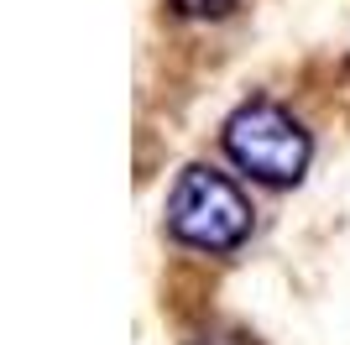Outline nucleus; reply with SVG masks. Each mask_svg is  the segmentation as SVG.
Instances as JSON below:
<instances>
[{
	"label": "nucleus",
	"mask_w": 350,
	"mask_h": 345,
	"mask_svg": "<svg viewBox=\"0 0 350 345\" xmlns=\"http://www.w3.org/2000/svg\"><path fill=\"white\" fill-rule=\"evenodd\" d=\"M178 16H189V21H219V16L235 11V0H173Z\"/></svg>",
	"instance_id": "7ed1b4c3"
},
{
	"label": "nucleus",
	"mask_w": 350,
	"mask_h": 345,
	"mask_svg": "<svg viewBox=\"0 0 350 345\" xmlns=\"http://www.w3.org/2000/svg\"><path fill=\"white\" fill-rule=\"evenodd\" d=\"M219 142H225V157L251 183H267V188H293L308 172V157H314L304 120L293 110H282L278 100H246L225 120Z\"/></svg>",
	"instance_id": "f03ea898"
},
{
	"label": "nucleus",
	"mask_w": 350,
	"mask_h": 345,
	"mask_svg": "<svg viewBox=\"0 0 350 345\" xmlns=\"http://www.w3.org/2000/svg\"><path fill=\"white\" fill-rule=\"evenodd\" d=\"M167 230L189 251L230 257L235 246L251 235V199L235 188L230 172L193 162V168L178 172L173 194H167Z\"/></svg>",
	"instance_id": "f257e3e1"
}]
</instances>
